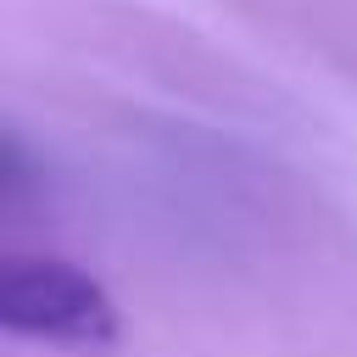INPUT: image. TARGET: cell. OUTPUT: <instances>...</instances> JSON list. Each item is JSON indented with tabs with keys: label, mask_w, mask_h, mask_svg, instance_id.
Returning <instances> with one entry per match:
<instances>
[{
	"label": "cell",
	"mask_w": 357,
	"mask_h": 357,
	"mask_svg": "<svg viewBox=\"0 0 357 357\" xmlns=\"http://www.w3.org/2000/svg\"><path fill=\"white\" fill-rule=\"evenodd\" d=\"M0 324L33 340L106 351L117 340V307L112 296L73 262L50 257H6L0 268Z\"/></svg>",
	"instance_id": "obj_1"
}]
</instances>
